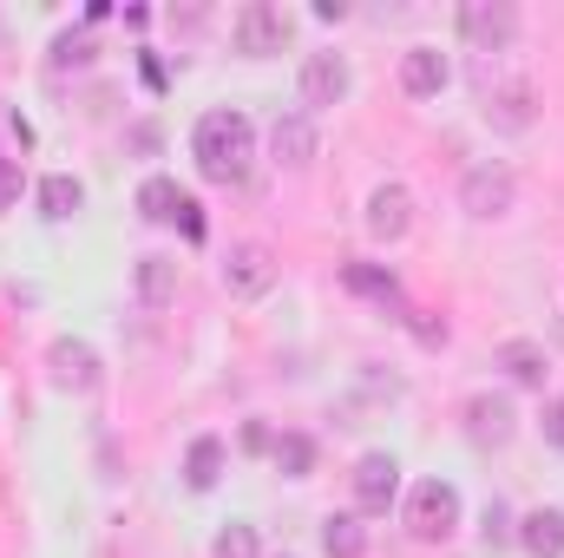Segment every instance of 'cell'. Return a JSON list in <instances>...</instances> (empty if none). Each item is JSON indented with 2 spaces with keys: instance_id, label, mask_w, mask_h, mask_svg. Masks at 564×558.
I'll return each instance as SVG.
<instances>
[{
  "instance_id": "cell-1",
  "label": "cell",
  "mask_w": 564,
  "mask_h": 558,
  "mask_svg": "<svg viewBox=\"0 0 564 558\" xmlns=\"http://www.w3.org/2000/svg\"><path fill=\"white\" fill-rule=\"evenodd\" d=\"M191 151H197V171H204L210 184H243V178H250V158H257V132H250L243 112L217 106V112L197 119Z\"/></svg>"
},
{
  "instance_id": "cell-2",
  "label": "cell",
  "mask_w": 564,
  "mask_h": 558,
  "mask_svg": "<svg viewBox=\"0 0 564 558\" xmlns=\"http://www.w3.org/2000/svg\"><path fill=\"white\" fill-rule=\"evenodd\" d=\"M512 204H519V178H512V164H473V171L459 178V211H466V217L492 224V217H506Z\"/></svg>"
},
{
  "instance_id": "cell-3",
  "label": "cell",
  "mask_w": 564,
  "mask_h": 558,
  "mask_svg": "<svg viewBox=\"0 0 564 558\" xmlns=\"http://www.w3.org/2000/svg\"><path fill=\"white\" fill-rule=\"evenodd\" d=\"M408 526H414V539H426V546L453 539V526H459V493H453L446 480H421V486L408 493Z\"/></svg>"
},
{
  "instance_id": "cell-4",
  "label": "cell",
  "mask_w": 564,
  "mask_h": 558,
  "mask_svg": "<svg viewBox=\"0 0 564 558\" xmlns=\"http://www.w3.org/2000/svg\"><path fill=\"white\" fill-rule=\"evenodd\" d=\"M459 40H473L479 53H506L519 40V7L512 0H466L459 7Z\"/></svg>"
},
{
  "instance_id": "cell-5",
  "label": "cell",
  "mask_w": 564,
  "mask_h": 558,
  "mask_svg": "<svg viewBox=\"0 0 564 558\" xmlns=\"http://www.w3.org/2000/svg\"><path fill=\"white\" fill-rule=\"evenodd\" d=\"M237 53H250V60H270L289 46V13L270 7V0H250V7H237Z\"/></svg>"
},
{
  "instance_id": "cell-6",
  "label": "cell",
  "mask_w": 564,
  "mask_h": 558,
  "mask_svg": "<svg viewBox=\"0 0 564 558\" xmlns=\"http://www.w3.org/2000/svg\"><path fill=\"white\" fill-rule=\"evenodd\" d=\"M348 86H355V73H348L341 53H308V60H302V112H308V119H315L322 106H341Z\"/></svg>"
},
{
  "instance_id": "cell-7",
  "label": "cell",
  "mask_w": 564,
  "mask_h": 558,
  "mask_svg": "<svg viewBox=\"0 0 564 558\" xmlns=\"http://www.w3.org/2000/svg\"><path fill=\"white\" fill-rule=\"evenodd\" d=\"M394 493H401V460L394 453H361L355 460V506L368 519H381L394 506Z\"/></svg>"
},
{
  "instance_id": "cell-8",
  "label": "cell",
  "mask_w": 564,
  "mask_h": 558,
  "mask_svg": "<svg viewBox=\"0 0 564 558\" xmlns=\"http://www.w3.org/2000/svg\"><path fill=\"white\" fill-rule=\"evenodd\" d=\"M512 433H519V408L506 395H473L466 401V440L473 447L499 453V447H512Z\"/></svg>"
},
{
  "instance_id": "cell-9",
  "label": "cell",
  "mask_w": 564,
  "mask_h": 558,
  "mask_svg": "<svg viewBox=\"0 0 564 558\" xmlns=\"http://www.w3.org/2000/svg\"><path fill=\"white\" fill-rule=\"evenodd\" d=\"M408 230H414V191L408 184H375V197H368V237L401 244Z\"/></svg>"
},
{
  "instance_id": "cell-10",
  "label": "cell",
  "mask_w": 564,
  "mask_h": 558,
  "mask_svg": "<svg viewBox=\"0 0 564 558\" xmlns=\"http://www.w3.org/2000/svg\"><path fill=\"white\" fill-rule=\"evenodd\" d=\"M492 368H499L506 382H519V388H545V375H552V355H545V342H532V335H512V342H499V348H492Z\"/></svg>"
},
{
  "instance_id": "cell-11",
  "label": "cell",
  "mask_w": 564,
  "mask_h": 558,
  "mask_svg": "<svg viewBox=\"0 0 564 558\" xmlns=\"http://www.w3.org/2000/svg\"><path fill=\"white\" fill-rule=\"evenodd\" d=\"M270 282H276V257H270L263 244H237V250L224 257V289H230V296L250 302V296H263Z\"/></svg>"
},
{
  "instance_id": "cell-12",
  "label": "cell",
  "mask_w": 564,
  "mask_h": 558,
  "mask_svg": "<svg viewBox=\"0 0 564 558\" xmlns=\"http://www.w3.org/2000/svg\"><path fill=\"white\" fill-rule=\"evenodd\" d=\"M46 362H53V382H59V388H73V395H93V388H99V355H93L86 342L59 335V342L46 348Z\"/></svg>"
},
{
  "instance_id": "cell-13",
  "label": "cell",
  "mask_w": 564,
  "mask_h": 558,
  "mask_svg": "<svg viewBox=\"0 0 564 558\" xmlns=\"http://www.w3.org/2000/svg\"><path fill=\"white\" fill-rule=\"evenodd\" d=\"M270 144H276V158L289 171H302V164H315V151H322V132H315V119L308 112H276V126H270Z\"/></svg>"
},
{
  "instance_id": "cell-14",
  "label": "cell",
  "mask_w": 564,
  "mask_h": 558,
  "mask_svg": "<svg viewBox=\"0 0 564 558\" xmlns=\"http://www.w3.org/2000/svg\"><path fill=\"white\" fill-rule=\"evenodd\" d=\"M132 289H139L144 309H171L177 302V257H164V250H151L132 264Z\"/></svg>"
},
{
  "instance_id": "cell-15",
  "label": "cell",
  "mask_w": 564,
  "mask_h": 558,
  "mask_svg": "<svg viewBox=\"0 0 564 558\" xmlns=\"http://www.w3.org/2000/svg\"><path fill=\"white\" fill-rule=\"evenodd\" d=\"M446 79H453V66H446L440 46H408V53H401V86H408L414 99H440Z\"/></svg>"
},
{
  "instance_id": "cell-16",
  "label": "cell",
  "mask_w": 564,
  "mask_h": 558,
  "mask_svg": "<svg viewBox=\"0 0 564 558\" xmlns=\"http://www.w3.org/2000/svg\"><path fill=\"white\" fill-rule=\"evenodd\" d=\"M341 289H348V296H368V302H381V309H401V315H408V302H401V282H394V270H381V264H341Z\"/></svg>"
},
{
  "instance_id": "cell-17",
  "label": "cell",
  "mask_w": 564,
  "mask_h": 558,
  "mask_svg": "<svg viewBox=\"0 0 564 558\" xmlns=\"http://www.w3.org/2000/svg\"><path fill=\"white\" fill-rule=\"evenodd\" d=\"M512 539H519L532 558H564V513H558V506H539V513H525Z\"/></svg>"
},
{
  "instance_id": "cell-18",
  "label": "cell",
  "mask_w": 564,
  "mask_h": 558,
  "mask_svg": "<svg viewBox=\"0 0 564 558\" xmlns=\"http://www.w3.org/2000/svg\"><path fill=\"white\" fill-rule=\"evenodd\" d=\"M486 126H492V132H525V126H532V86L512 79V86L486 93Z\"/></svg>"
},
{
  "instance_id": "cell-19",
  "label": "cell",
  "mask_w": 564,
  "mask_h": 558,
  "mask_svg": "<svg viewBox=\"0 0 564 558\" xmlns=\"http://www.w3.org/2000/svg\"><path fill=\"white\" fill-rule=\"evenodd\" d=\"M224 460H230L224 440H217V433H197L191 453H184V486H191V493H210V486L224 480Z\"/></svg>"
},
{
  "instance_id": "cell-20",
  "label": "cell",
  "mask_w": 564,
  "mask_h": 558,
  "mask_svg": "<svg viewBox=\"0 0 564 558\" xmlns=\"http://www.w3.org/2000/svg\"><path fill=\"white\" fill-rule=\"evenodd\" d=\"M79 204H86V184H79L73 171H46V178H40V217H46V224H66Z\"/></svg>"
},
{
  "instance_id": "cell-21",
  "label": "cell",
  "mask_w": 564,
  "mask_h": 558,
  "mask_svg": "<svg viewBox=\"0 0 564 558\" xmlns=\"http://www.w3.org/2000/svg\"><path fill=\"white\" fill-rule=\"evenodd\" d=\"M177 211H184L177 178H144L139 184V217L144 224H177Z\"/></svg>"
},
{
  "instance_id": "cell-22",
  "label": "cell",
  "mask_w": 564,
  "mask_h": 558,
  "mask_svg": "<svg viewBox=\"0 0 564 558\" xmlns=\"http://www.w3.org/2000/svg\"><path fill=\"white\" fill-rule=\"evenodd\" d=\"M322 552L328 558H361L368 552V526H361L355 513H328V519H322Z\"/></svg>"
},
{
  "instance_id": "cell-23",
  "label": "cell",
  "mask_w": 564,
  "mask_h": 558,
  "mask_svg": "<svg viewBox=\"0 0 564 558\" xmlns=\"http://www.w3.org/2000/svg\"><path fill=\"white\" fill-rule=\"evenodd\" d=\"M270 460H276V473H289V480H308L315 473V433H276V447H270Z\"/></svg>"
},
{
  "instance_id": "cell-24",
  "label": "cell",
  "mask_w": 564,
  "mask_h": 558,
  "mask_svg": "<svg viewBox=\"0 0 564 558\" xmlns=\"http://www.w3.org/2000/svg\"><path fill=\"white\" fill-rule=\"evenodd\" d=\"M217 558H263L257 552V526H243V519H230L224 533H217V546H210Z\"/></svg>"
},
{
  "instance_id": "cell-25",
  "label": "cell",
  "mask_w": 564,
  "mask_h": 558,
  "mask_svg": "<svg viewBox=\"0 0 564 558\" xmlns=\"http://www.w3.org/2000/svg\"><path fill=\"white\" fill-rule=\"evenodd\" d=\"M93 60V33H59L53 40V66H86Z\"/></svg>"
},
{
  "instance_id": "cell-26",
  "label": "cell",
  "mask_w": 564,
  "mask_h": 558,
  "mask_svg": "<svg viewBox=\"0 0 564 558\" xmlns=\"http://www.w3.org/2000/svg\"><path fill=\"white\" fill-rule=\"evenodd\" d=\"M479 526H486V546H506L512 539V506L506 500H486V519Z\"/></svg>"
},
{
  "instance_id": "cell-27",
  "label": "cell",
  "mask_w": 564,
  "mask_h": 558,
  "mask_svg": "<svg viewBox=\"0 0 564 558\" xmlns=\"http://www.w3.org/2000/svg\"><path fill=\"white\" fill-rule=\"evenodd\" d=\"M539 427H545V447H558V453H564V395H552V401H545Z\"/></svg>"
},
{
  "instance_id": "cell-28",
  "label": "cell",
  "mask_w": 564,
  "mask_h": 558,
  "mask_svg": "<svg viewBox=\"0 0 564 558\" xmlns=\"http://www.w3.org/2000/svg\"><path fill=\"white\" fill-rule=\"evenodd\" d=\"M270 447H276V433H270L263 420H250V427H243V453H270Z\"/></svg>"
},
{
  "instance_id": "cell-29",
  "label": "cell",
  "mask_w": 564,
  "mask_h": 558,
  "mask_svg": "<svg viewBox=\"0 0 564 558\" xmlns=\"http://www.w3.org/2000/svg\"><path fill=\"white\" fill-rule=\"evenodd\" d=\"M13 197H20V164H13V158H0V211H7Z\"/></svg>"
},
{
  "instance_id": "cell-30",
  "label": "cell",
  "mask_w": 564,
  "mask_h": 558,
  "mask_svg": "<svg viewBox=\"0 0 564 558\" xmlns=\"http://www.w3.org/2000/svg\"><path fill=\"white\" fill-rule=\"evenodd\" d=\"M126 144H132V151H158V126H132Z\"/></svg>"
},
{
  "instance_id": "cell-31",
  "label": "cell",
  "mask_w": 564,
  "mask_h": 558,
  "mask_svg": "<svg viewBox=\"0 0 564 558\" xmlns=\"http://www.w3.org/2000/svg\"><path fill=\"white\" fill-rule=\"evenodd\" d=\"M177 224H184V237H204V217H197V204L184 197V211H177Z\"/></svg>"
}]
</instances>
